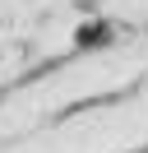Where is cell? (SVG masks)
I'll use <instances>...</instances> for the list:
<instances>
[{
  "instance_id": "6da1fadb",
  "label": "cell",
  "mask_w": 148,
  "mask_h": 153,
  "mask_svg": "<svg viewBox=\"0 0 148 153\" xmlns=\"http://www.w3.org/2000/svg\"><path fill=\"white\" fill-rule=\"evenodd\" d=\"M111 37H116L111 23H83V28H79V47H107Z\"/></svg>"
}]
</instances>
